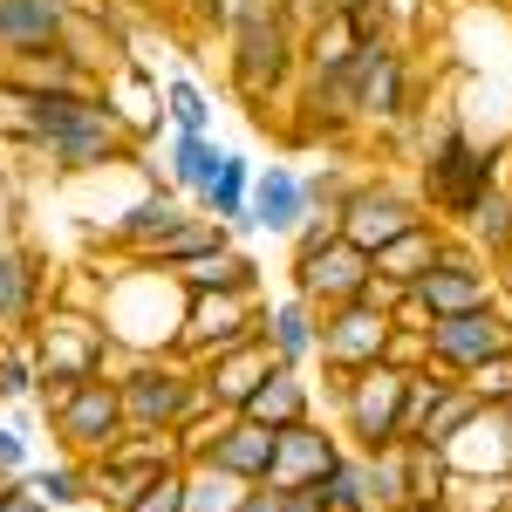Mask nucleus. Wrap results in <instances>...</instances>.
<instances>
[{
  "instance_id": "1",
  "label": "nucleus",
  "mask_w": 512,
  "mask_h": 512,
  "mask_svg": "<svg viewBox=\"0 0 512 512\" xmlns=\"http://www.w3.org/2000/svg\"><path fill=\"white\" fill-rule=\"evenodd\" d=\"M226 69L253 123L274 130V103L294 96L301 76V28L280 14V0H226Z\"/></svg>"
},
{
  "instance_id": "2",
  "label": "nucleus",
  "mask_w": 512,
  "mask_h": 512,
  "mask_svg": "<svg viewBox=\"0 0 512 512\" xmlns=\"http://www.w3.org/2000/svg\"><path fill=\"white\" fill-rule=\"evenodd\" d=\"M506 178V144H478L465 117H444L424 137V164H417V198L424 212L444 219L451 233L472 226V212L485 205V192Z\"/></svg>"
},
{
  "instance_id": "3",
  "label": "nucleus",
  "mask_w": 512,
  "mask_h": 512,
  "mask_svg": "<svg viewBox=\"0 0 512 512\" xmlns=\"http://www.w3.org/2000/svg\"><path fill=\"white\" fill-rule=\"evenodd\" d=\"M103 328L123 355H164L178 349V328H185V287L164 274V267H144V260H123L103 274ZM117 355V362H123Z\"/></svg>"
},
{
  "instance_id": "4",
  "label": "nucleus",
  "mask_w": 512,
  "mask_h": 512,
  "mask_svg": "<svg viewBox=\"0 0 512 512\" xmlns=\"http://www.w3.org/2000/svg\"><path fill=\"white\" fill-rule=\"evenodd\" d=\"M110 376H117V390H123V431H178L192 410H205L198 369L178 349L123 355Z\"/></svg>"
},
{
  "instance_id": "5",
  "label": "nucleus",
  "mask_w": 512,
  "mask_h": 512,
  "mask_svg": "<svg viewBox=\"0 0 512 512\" xmlns=\"http://www.w3.org/2000/svg\"><path fill=\"white\" fill-rule=\"evenodd\" d=\"M417 117V62L410 41H376L355 55V130H410Z\"/></svg>"
},
{
  "instance_id": "6",
  "label": "nucleus",
  "mask_w": 512,
  "mask_h": 512,
  "mask_svg": "<svg viewBox=\"0 0 512 512\" xmlns=\"http://www.w3.org/2000/svg\"><path fill=\"white\" fill-rule=\"evenodd\" d=\"M403 376H410V369H396V362H369V369L349 376V390H342V403H335V431H342V444H349L355 458H376V451L396 444Z\"/></svg>"
},
{
  "instance_id": "7",
  "label": "nucleus",
  "mask_w": 512,
  "mask_h": 512,
  "mask_svg": "<svg viewBox=\"0 0 512 512\" xmlns=\"http://www.w3.org/2000/svg\"><path fill=\"white\" fill-rule=\"evenodd\" d=\"M28 349H35L41 369H69V376H103V369H117V342H110V328L103 315H89V308H69V301H48L41 321L28 328Z\"/></svg>"
},
{
  "instance_id": "8",
  "label": "nucleus",
  "mask_w": 512,
  "mask_h": 512,
  "mask_svg": "<svg viewBox=\"0 0 512 512\" xmlns=\"http://www.w3.org/2000/svg\"><path fill=\"white\" fill-rule=\"evenodd\" d=\"M260 287H219V294H185V328H178V355L185 362H212V355L239 349L260 335Z\"/></svg>"
},
{
  "instance_id": "9",
  "label": "nucleus",
  "mask_w": 512,
  "mask_h": 512,
  "mask_svg": "<svg viewBox=\"0 0 512 512\" xmlns=\"http://www.w3.org/2000/svg\"><path fill=\"white\" fill-rule=\"evenodd\" d=\"M48 431H55V444H62V458H103L110 444L123 437V390H117V376L103 369V376H82L76 396L48 417Z\"/></svg>"
},
{
  "instance_id": "10",
  "label": "nucleus",
  "mask_w": 512,
  "mask_h": 512,
  "mask_svg": "<svg viewBox=\"0 0 512 512\" xmlns=\"http://www.w3.org/2000/svg\"><path fill=\"white\" fill-rule=\"evenodd\" d=\"M335 219H342V239L349 246L376 253V246H390L396 233H410L431 212H424V198L410 192V185H396V178H355L349 198L335 205Z\"/></svg>"
},
{
  "instance_id": "11",
  "label": "nucleus",
  "mask_w": 512,
  "mask_h": 512,
  "mask_svg": "<svg viewBox=\"0 0 512 512\" xmlns=\"http://www.w3.org/2000/svg\"><path fill=\"white\" fill-rule=\"evenodd\" d=\"M424 342H431V362H437V369L472 376L485 355L512 349V308H506V301H492V308H465V315H437Z\"/></svg>"
},
{
  "instance_id": "12",
  "label": "nucleus",
  "mask_w": 512,
  "mask_h": 512,
  "mask_svg": "<svg viewBox=\"0 0 512 512\" xmlns=\"http://www.w3.org/2000/svg\"><path fill=\"white\" fill-rule=\"evenodd\" d=\"M410 294H417L431 315H465V308H492V301H499V274H492V260L478 253L472 239L458 233V239H451V253H444Z\"/></svg>"
},
{
  "instance_id": "13",
  "label": "nucleus",
  "mask_w": 512,
  "mask_h": 512,
  "mask_svg": "<svg viewBox=\"0 0 512 512\" xmlns=\"http://www.w3.org/2000/svg\"><path fill=\"white\" fill-rule=\"evenodd\" d=\"M390 349V315L383 308H369V301H342V308H321V335H315V369H369V362H383Z\"/></svg>"
},
{
  "instance_id": "14",
  "label": "nucleus",
  "mask_w": 512,
  "mask_h": 512,
  "mask_svg": "<svg viewBox=\"0 0 512 512\" xmlns=\"http://www.w3.org/2000/svg\"><path fill=\"white\" fill-rule=\"evenodd\" d=\"M55 294V274H48V253L28 246V239H0V342L28 335Z\"/></svg>"
},
{
  "instance_id": "15",
  "label": "nucleus",
  "mask_w": 512,
  "mask_h": 512,
  "mask_svg": "<svg viewBox=\"0 0 512 512\" xmlns=\"http://www.w3.org/2000/svg\"><path fill=\"white\" fill-rule=\"evenodd\" d=\"M369 274H376V260H369L362 246H349V239L321 246V253H308V260H287L294 294H308L315 308H342V301H355V294L369 287Z\"/></svg>"
},
{
  "instance_id": "16",
  "label": "nucleus",
  "mask_w": 512,
  "mask_h": 512,
  "mask_svg": "<svg viewBox=\"0 0 512 512\" xmlns=\"http://www.w3.org/2000/svg\"><path fill=\"white\" fill-rule=\"evenodd\" d=\"M458 478H512V403H478V417L444 444Z\"/></svg>"
},
{
  "instance_id": "17",
  "label": "nucleus",
  "mask_w": 512,
  "mask_h": 512,
  "mask_svg": "<svg viewBox=\"0 0 512 512\" xmlns=\"http://www.w3.org/2000/svg\"><path fill=\"white\" fill-rule=\"evenodd\" d=\"M349 444H342V431H328L321 417H301V424H287V431H274V485H315L335 458H342Z\"/></svg>"
},
{
  "instance_id": "18",
  "label": "nucleus",
  "mask_w": 512,
  "mask_h": 512,
  "mask_svg": "<svg viewBox=\"0 0 512 512\" xmlns=\"http://www.w3.org/2000/svg\"><path fill=\"white\" fill-rule=\"evenodd\" d=\"M308 212H315V205H308V185H301V171H294V164H253V198H246L253 233L287 239Z\"/></svg>"
},
{
  "instance_id": "19",
  "label": "nucleus",
  "mask_w": 512,
  "mask_h": 512,
  "mask_svg": "<svg viewBox=\"0 0 512 512\" xmlns=\"http://www.w3.org/2000/svg\"><path fill=\"white\" fill-rule=\"evenodd\" d=\"M315 335H321V308L308 294H294V287L260 308V342H267L274 362H287V369H315Z\"/></svg>"
},
{
  "instance_id": "20",
  "label": "nucleus",
  "mask_w": 512,
  "mask_h": 512,
  "mask_svg": "<svg viewBox=\"0 0 512 512\" xmlns=\"http://www.w3.org/2000/svg\"><path fill=\"white\" fill-rule=\"evenodd\" d=\"M198 369V390H205V403H219V410H239L246 396L267 383V369H274V349L253 335V342H239V349L212 355V362H192Z\"/></svg>"
},
{
  "instance_id": "21",
  "label": "nucleus",
  "mask_w": 512,
  "mask_h": 512,
  "mask_svg": "<svg viewBox=\"0 0 512 512\" xmlns=\"http://www.w3.org/2000/svg\"><path fill=\"white\" fill-rule=\"evenodd\" d=\"M315 376L308 369H287V362H274L267 369V383L239 403V417H253V424H267V431H287V424H301V417H321L315 410Z\"/></svg>"
},
{
  "instance_id": "22",
  "label": "nucleus",
  "mask_w": 512,
  "mask_h": 512,
  "mask_svg": "<svg viewBox=\"0 0 512 512\" xmlns=\"http://www.w3.org/2000/svg\"><path fill=\"white\" fill-rule=\"evenodd\" d=\"M451 239H458V233H451L444 219H417L410 233H396L390 246H376L369 260H376V274H390L396 287H417V280H424L437 260L451 253Z\"/></svg>"
},
{
  "instance_id": "23",
  "label": "nucleus",
  "mask_w": 512,
  "mask_h": 512,
  "mask_svg": "<svg viewBox=\"0 0 512 512\" xmlns=\"http://www.w3.org/2000/svg\"><path fill=\"white\" fill-rule=\"evenodd\" d=\"M164 274L178 280L185 294H219V287H260V267H253V253H239V239H219V246H205V253H185L178 267H164Z\"/></svg>"
},
{
  "instance_id": "24",
  "label": "nucleus",
  "mask_w": 512,
  "mask_h": 512,
  "mask_svg": "<svg viewBox=\"0 0 512 512\" xmlns=\"http://www.w3.org/2000/svg\"><path fill=\"white\" fill-rule=\"evenodd\" d=\"M103 96H110V110H117V123L130 130V144L144 151L151 137H164V103H158V82L144 76L137 62H123L117 76H103Z\"/></svg>"
},
{
  "instance_id": "25",
  "label": "nucleus",
  "mask_w": 512,
  "mask_h": 512,
  "mask_svg": "<svg viewBox=\"0 0 512 512\" xmlns=\"http://www.w3.org/2000/svg\"><path fill=\"white\" fill-rule=\"evenodd\" d=\"M0 89H103V82L55 41V48H21V55H7V62H0Z\"/></svg>"
},
{
  "instance_id": "26",
  "label": "nucleus",
  "mask_w": 512,
  "mask_h": 512,
  "mask_svg": "<svg viewBox=\"0 0 512 512\" xmlns=\"http://www.w3.org/2000/svg\"><path fill=\"white\" fill-rule=\"evenodd\" d=\"M185 212H192V198H178L171 185H151L144 198H130V212L110 226V253H144V246L158 233H171Z\"/></svg>"
},
{
  "instance_id": "27",
  "label": "nucleus",
  "mask_w": 512,
  "mask_h": 512,
  "mask_svg": "<svg viewBox=\"0 0 512 512\" xmlns=\"http://www.w3.org/2000/svg\"><path fill=\"white\" fill-rule=\"evenodd\" d=\"M219 158H226V144H219V137L171 130V137H164V185H171L178 198H198L212 178H219Z\"/></svg>"
},
{
  "instance_id": "28",
  "label": "nucleus",
  "mask_w": 512,
  "mask_h": 512,
  "mask_svg": "<svg viewBox=\"0 0 512 512\" xmlns=\"http://www.w3.org/2000/svg\"><path fill=\"white\" fill-rule=\"evenodd\" d=\"M246 198H253V158L226 151V158H219V178H212V185H205L192 205L205 212V219H219V226L239 239V233H253V219H246Z\"/></svg>"
},
{
  "instance_id": "29",
  "label": "nucleus",
  "mask_w": 512,
  "mask_h": 512,
  "mask_svg": "<svg viewBox=\"0 0 512 512\" xmlns=\"http://www.w3.org/2000/svg\"><path fill=\"white\" fill-rule=\"evenodd\" d=\"M205 458H212L219 472H233V478H246V485H253V478L274 472V431H267V424H253V417H233V424H226V437H219Z\"/></svg>"
},
{
  "instance_id": "30",
  "label": "nucleus",
  "mask_w": 512,
  "mask_h": 512,
  "mask_svg": "<svg viewBox=\"0 0 512 512\" xmlns=\"http://www.w3.org/2000/svg\"><path fill=\"white\" fill-rule=\"evenodd\" d=\"M465 239H472V246L485 253V260H492V267H499V260L512 253V178H499V185L485 192V205L472 212Z\"/></svg>"
},
{
  "instance_id": "31",
  "label": "nucleus",
  "mask_w": 512,
  "mask_h": 512,
  "mask_svg": "<svg viewBox=\"0 0 512 512\" xmlns=\"http://www.w3.org/2000/svg\"><path fill=\"white\" fill-rule=\"evenodd\" d=\"M396 458H403L410 506H437V499H444V485H451V458H444L437 444H417V437H403V444H396Z\"/></svg>"
},
{
  "instance_id": "32",
  "label": "nucleus",
  "mask_w": 512,
  "mask_h": 512,
  "mask_svg": "<svg viewBox=\"0 0 512 512\" xmlns=\"http://www.w3.org/2000/svg\"><path fill=\"white\" fill-rule=\"evenodd\" d=\"M239 499H246V478L219 472L212 458L185 465V512H239Z\"/></svg>"
},
{
  "instance_id": "33",
  "label": "nucleus",
  "mask_w": 512,
  "mask_h": 512,
  "mask_svg": "<svg viewBox=\"0 0 512 512\" xmlns=\"http://www.w3.org/2000/svg\"><path fill=\"white\" fill-rule=\"evenodd\" d=\"M158 103L171 130H192V137H212V96L198 89V76H164L158 82Z\"/></svg>"
},
{
  "instance_id": "34",
  "label": "nucleus",
  "mask_w": 512,
  "mask_h": 512,
  "mask_svg": "<svg viewBox=\"0 0 512 512\" xmlns=\"http://www.w3.org/2000/svg\"><path fill=\"white\" fill-rule=\"evenodd\" d=\"M28 485H35L48 512H69V506H89V465L82 458H55V465H28Z\"/></svg>"
},
{
  "instance_id": "35",
  "label": "nucleus",
  "mask_w": 512,
  "mask_h": 512,
  "mask_svg": "<svg viewBox=\"0 0 512 512\" xmlns=\"http://www.w3.org/2000/svg\"><path fill=\"white\" fill-rule=\"evenodd\" d=\"M355 472H362V499H369V512H396L410 506V485H403V458L390 451H376V458H355Z\"/></svg>"
},
{
  "instance_id": "36",
  "label": "nucleus",
  "mask_w": 512,
  "mask_h": 512,
  "mask_svg": "<svg viewBox=\"0 0 512 512\" xmlns=\"http://www.w3.org/2000/svg\"><path fill=\"white\" fill-rule=\"evenodd\" d=\"M472 417H478V396H472V383L458 376V383H451V390H444V396L431 403V417H424V431H417V444H437V451H444V444H451V437L465 431Z\"/></svg>"
},
{
  "instance_id": "37",
  "label": "nucleus",
  "mask_w": 512,
  "mask_h": 512,
  "mask_svg": "<svg viewBox=\"0 0 512 512\" xmlns=\"http://www.w3.org/2000/svg\"><path fill=\"white\" fill-rule=\"evenodd\" d=\"M103 458H117V465H137V472H164V465H185L178 458V431H123Z\"/></svg>"
},
{
  "instance_id": "38",
  "label": "nucleus",
  "mask_w": 512,
  "mask_h": 512,
  "mask_svg": "<svg viewBox=\"0 0 512 512\" xmlns=\"http://www.w3.org/2000/svg\"><path fill=\"white\" fill-rule=\"evenodd\" d=\"M35 383H41V362L28 349V335L0 342V410L7 403H35Z\"/></svg>"
},
{
  "instance_id": "39",
  "label": "nucleus",
  "mask_w": 512,
  "mask_h": 512,
  "mask_svg": "<svg viewBox=\"0 0 512 512\" xmlns=\"http://www.w3.org/2000/svg\"><path fill=\"white\" fill-rule=\"evenodd\" d=\"M233 417H239V410H219V403L192 410V417L178 424V458H185V465H198V458H205V451L226 437V424H233Z\"/></svg>"
},
{
  "instance_id": "40",
  "label": "nucleus",
  "mask_w": 512,
  "mask_h": 512,
  "mask_svg": "<svg viewBox=\"0 0 512 512\" xmlns=\"http://www.w3.org/2000/svg\"><path fill=\"white\" fill-rule=\"evenodd\" d=\"M342 21H349V35L362 41V48H376V41H403V35H396L390 0H349V7H342Z\"/></svg>"
},
{
  "instance_id": "41",
  "label": "nucleus",
  "mask_w": 512,
  "mask_h": 512,
  "mask_svg": "<svg viewBox=\"0 0 512 512\" xmlns=\"http://www.w3.org/2000/svg\"><path fill=\"white\" fill-rule=\"evenodd\" d=\"M123 512H185V465H164Z\"/></svg>"
},
{
  "instance_id": "42",
  "label": "nucleus",
  "mask_w": 512,
  "mask_h": 512,
  "mask_svg": "<svg viewBox=\"0 0 512 512\" xmlns=\"http://www.w3.org/2000/svg\"><path fill=\"white\" fill-rule=\"evenodd\" d=\"M465 383H472V396H478V403H512V349L485 355V362H478V369L465 376Z\"/></svg>"
},
{
  "instance_id": "43",
  "label": "nucleus",
  "mask_w": 512,
  "mask_h": 512,
  "mask_svg": "<svg viewBox=\"0 0 512 512\" xmlns=\"http://www.w3.org/2000/svg\"><path fill=\"white\" fill-rule=\"evenodd\" d=\"M335 239H342V219H335V212H308V219L287 233V260H308V253L335 246Z\"/></svg>"
},
{
  "instance_id": "44",
  "label": "nucleus",
  "mask_w": 512,
  "mask_h": 512,
  "mask_svg": "<svg viewBox=\"0 0 512 512\" xmlns=\"http://www.w3.org/2000/svg\"><path fill=\"white\" fill-rule=\"evenodd\" d=\"M301 185H308V205H315V212H335V205H342V198H349V171H342V164H315V171H301Z\"/></svg>"
},
{
  "instance_id": "45",
  "label": "nucleus",
  "mask_w": 512,
  "mask_h": 512,
  "mask_svg": "<svg viewBox=\"0 0 512 512\" xmlns=\"http://www.w3.org/2000/svg\"><path fill=\"white\" fill-rule=\"evenodd\" d=\"M28 465H35V444H28V431H14V424L0 417V478H28Z\"/></svg>"
},
{
  "instance_id": "46",
  "label": "nucleus",
  "mask_w": 512,
  "mask_h": 512,
  "mask_svg": "<svg viewBox=\"0 0 512 512\" xmlns=\"http://www.w3.org/2000/svg\"><path fill=\"white\" fill-rule=\"evenodd\" d=\"M383 362H396V369H424V362H431V342L390 321V349H383Z\"/></svg>"
},
{
  "instance_id": "47",
  "label": "nucleus",
  "mask_w": 512,
  "mask_h": 512,
  "mask_svg": "<svg viewBox=\"0 0 512 512\" xmlns=\"http://www.w3.org/2000/svg\"><path fill=\"white\" fill-rule=\"evenodd\" d=\"M390 14H396V35L417 48V35H424V21L437 14V0H390Z\"/></svg>"
},
{
  "instance_id": "48",
  "label": "nucleus",
  "mask_w": 512,
  "mask_h": 512,
  "mask_svg": "<svg viewBox=\"0 0 512 512\" xmlns=\"http://www.w3.org/2000/svg\"><path fill=\"white\" fill-rule=\"evenodd\" d=\"M280 506H287V485H274V478H253L239 499V512H280Z\"/></svg>"
},
{
  "instance_id": "49",
  "label": "nucleus",
  "mask_w": 512,
  "mask_h": 512,
  "mask_svg": "<svg viewBox=\"0 0 512 512\" xmlns=\"http://www.w3.org/2000/svg\"><path fill=\"white\" fill-rule=\"evenodd\" d=\"M390 321H396V328H410V335H431V308H424V301H417V294H403V301H396V308H390Z\"/></svg>"
},
{
  "instance_id": "50",
  "label": "nucleus",
  "mask_w": 512,
  "mask_h": 512,
  "mask_svg": "<svg viewBox=\"0 0 512 512\" xmlns=\"http://www.w3.org/2000/svg\"><path fill=\"white\" fill-rule=\"evenodd\" d=\"M0 512H48V499H41L28 478H7V492H0Z\"/></svg>"
},
{
  "instance_id": "51",
  "label": "nucleus",
  "mask_w": 512,
  "mask_h": 512,
  "mask_svg": "<svg viewBox=\"0 0 512 512\" xmlns=\"http://www.w3.org/2000/svg\"><path fill=\"white\" fill-rule=\"evenodd\" d=\"M280 512H328V506H321L315 485H287V506H280Z\"/></svg>"
},
{
  "instance_id": "52",
  "label": "nucleus",
  "mask_w": 512,
  "mask_h": 512,
  "mask_svg": "<svg viewBox=\"0 0 512 512\" xmlns=\"http://www.w3.org/2000/svg\"><path fill=\"white\" fill-rule=\"evenodd\" d=\"M492 274H499V301H506V308H512V253H506V260H499V267H492Z\"/></svg>"
},
{
  "instance_id": "53",
  "label": "nucleus",
  "mask_w": 512,
  "mask_h": 512,
  "mask_svg": "<svg viewBox=\"0 0 512 512\" xmlns=\"http://www.w3.org/2000/svg\"><path fill=\"white\" fill-rule=\"evenodd\" d=\"M396 512H451V506H444V499H437V506H396Z\"/></svg>"
},
{
  "instance_id": "54",
  "label": "nucleus",
  "mask_w": 512,
  "mask_h": 512,
  "mask_svg": "<svg viewBox=\"0 0 512 512\" xmlns=\"http://www.w3.org/2000/svg\"><path fill=\"white\" fill-rule=\"evenodd\" d=\"M342 7H349V0H335V14H342Z\"/></svg>"
},
{
  "instance_id": "55",
  "label": "nucleus",
  "mask_w": 512,
  "mask_h": 512,
  "mask_svg": "<svg viewBox=\"0 0 512 512\" xmlns=\"http://www.w3.org/2000/svg\"><path fill=\"white\" fill-rule=\"evenodd\" d=\"M0 492H7V478H0Z\"/></svg>"
}]
</instances>
